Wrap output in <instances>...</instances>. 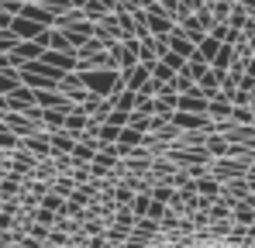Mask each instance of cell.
I'll use <instances>...</instances> for the list:
<instances>
[{"label":"cell","mask_w":255,"mask_h":248,"mask_svg":"<svg viewBox=\"0 0 255 248\" xmlns=\"http://www.w3.org/2000/svg\"><path fill=\"white\" fill-rule=\"evenodd\" d=\"M80 83H83L93 97H100V100H111L114 93L125 90V80H121L118 69H83L80 73Z\"/></svg>","instance_id":"6da1fadb"},{"label":"cell","mask_w":255,"mask_h":248,"mask_svg":"<svg viewBox=\"0 0 255 248\" xmlns=\"http://www.w3.org/2000/svg\"><path fill=\"white\" fill-rule=\"evenodd\" d=\"M14 17H28V21H35V24H42V28H55V14L45 7V3H21V10L14 14Z\"/></svg>","instance_id":"7a4b0ae2"},{"label":"cell","mask_w":255,"mask_h":248,"mask_svg":"<svg viewBox=\"0 0 255 248\" xmlns=\"http://www.w3.org/2000/svg\"><path fill=\"white\" fill-rule=\"evenodd\" d=\"M7 28L17 35V41H35L45 31L42 24H35V21H28V17H10V24H7Z\"/></svg>","instance_id":"3957f363"},{"label":"cell","mask_w":255,"mask_h":248,"mask_svg":"<svg viewBox=\"0 0 255 248\" xmlns=\"http://www.w3.org/2000/svg\"><path fill=\"white\" fill-rule=\"evenodd\" d=\"M3 127L7 131H17V134H31V121L21 111H3Z\"/></svg>","instance_id":"277c9868"},{"label":"cell","mask_w":255,"mask_h":248,"mask_svg":"<svg viewBox=\"0 0 255 248\" xmlns=\"http://www.w3.org/2000/svg\"><path fill=\"white\" fill-rule=\"evenodd\" d=\"M17 86H21V73L17 69H0V93L3 97H10Z\"/></svg>","instance_id":"5b68a950"},{"label":"cell","mask_w":255,"mask_h":248,"mask_svg":"<svg viewBox=\"0 0 255 248\" xmlns=\"http://www.w3.org/2000/svg\"><path fill=\"white\" fill-rule=\"evenodd\" d=\"M73 152H76V159L93 162V155H97V141H76V145H73Z\"/></svg>","instance_id":"8992f818"},{"label":"cell","mask_w":255,"mask_h":248,"mask_svg":"<svg viewBox=\"0 0 255 248\" xmlns=\"http://www.w3.org/2000/svg\"><path fill=\"white\" fill-rule=\"evenodd\" d=\"M14 45H17V35H14L10 28H0V55L14 52Z\"/></svg>","instance_id":"52a82bcc"},{"label":"cell","mask_w":255,"mask_h":248,"mask_svg":"<svg viewBox=\"0 0 255 248\" xmlns=\"http://www.w3.org/2000/svg\"><path fill=\"white\" fill-rule=\"evenodd\" d=\"M159 59H162V62L169 66L172 73H183V66H186V59H183V55H176V52H162Z\"/></svg>","instance_id":"ba28073f"},{"label":"cell","mask_w":255,"mask_h":248,"mask_svg":"<svg viewBox=\"0 0 255 248\" xmlns=\"http://www.w3.org/2000/svg\"><path fill=\"white\" fill-rule=\"evenodd\" d=\"M73 145H76V141H73L69 134H55V138H52V152H73Z\"/></svg>","instance_id":"9c48e42d"},{"label":"cell","mask_w":255,"mask_h":248,"mask_svg":"<svg viewBox=\"0 0 255 248\" xmlns=\"http://www.w3.org/2000/svg\"><path fill=\"white\" fill-rule=\"evenodd\" d=\"M172 121L183 124V127H200V114H186L183 111V114H172Z\"/></svg>","instance_id":"30bf717a"},{"label":"cell","mask_w":255,"mask_h":248,"mask_svg":"<svg viewBox=\"0 0 255 248\" xmlns=\"http://www.w3.org/2000/svg\"><path fill=\"white\" fill-rule=\"evenodd\" d=\"M28 148L38 152V155H45V152H52V141H45V138H35V134H31V138H28Z\"/></svg>","instance_id":"8fae6325"},{"label":"cell","mask_w":255,"mask_h":248,"mask_svg":"<svg viewBox=\"0 0 255 248\" xmlns=\"http://www.w3.org/2000/svg\"><path fill=\"white\" fill-rule=\"evenodd\" d=\"M21 3H24V0H0V10H3V14H10V17H14V14H17V10H21Z\"/></svg>","instance_id":"7c38bea8"},{"label":"cell","mask_w":255,"mask_h":248,"mask_svg":"<svg viewBox=\"0 0 255 248\" xmlns=\"http://www.w3.org/2000/svg\"><path fill=\"white\" fill-rule=\"evenodd\" d=\"M14 145H17V138H14L7 127H0V148H14Z\"/></svg>","instance_id":"4fadbf2b"},{"label":"cell","mask_w":255,"mask_h":248,"mask_svg":"<svg viewBox=\"0 0 255 248\" xmlns=\"http://www.w3.org/2000/svg\"><path fill=\"white\" fill-rule=\"evenodd\" d=\"M148 210H152L148 197H138V200H134V214H148Z\"/></svg>","instance_id":"5bb4252c"},{"label":"cell","mask_w":255,"mask_h":248,"mask_svg":"<svg viewBox=\"0 0 255 248\" xmlns=\"http://www.w3.org/2000/svg\"><path fill=\"white\" fill-rule=\"evenodd\" d=\"M45 207H48V210H62V200H59V197H45Z\"/></svg>","instance_id":"9a60e30c"},{"label":"cell","mask_w":255,"mask_h":248,"mask_svg":"<svg viewBox=\"0 0 255 248\" xmlns=\"http://www.w3.org/2000/svg\"><path fill=\"white\" fill-rule=\"evenodd\" d=\"M0 59H3V55H0Z\"/></svg>","instance_id":"2e32d148"}]
</instances>
